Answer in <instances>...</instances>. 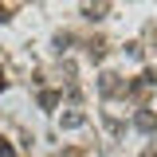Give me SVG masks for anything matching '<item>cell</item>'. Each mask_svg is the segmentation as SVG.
<instances>
[{
    "instance_id": "cell-1",
    "label": "cell",
    "mask_w": 157,
    "mask_h": 157,
    "mask_svg": "<svg viewBox=\"0 0 157 157\" xmlns=\"http://www.w3.org/2000/svg\"><path fill=\"white\" fill-rule=\"evenodd\" d=\"M98 90H102L106 98H110V94H126V82H122V78L114 75V71H106V75L98 78Z\"/></svg>"
},
{
    "instance_id": "cell-2",
    "label": "cell",
    "mask_w": 157,
    "mask_h": 157,
    "mask_svg": "<svg viewBox=\"0 0 157 157\" xmlns=\"http://www.w3.org/2000/svg\"><path fill=\"white\" fill-rule=\"evenodd\" d=\"M59 122H63V130H78V126H86V114L82 110H67Z\"/></svg>"
},
{
    "instance_id": "cell-3",
    "label": "cell",
    "mask_w": 157,
    "mask_h": 157,
    "mask_svg": "<svg viewBox=\"0 0 157 157\" xmlns=\"http://www.w3.org/2000/svg\"><path fill=\"white\" fill-rule=\"evenodd\" d=\"M134 126H137V130H145V134H149V130H157V118L149 114V110H137V114H134Z\"/></svg>"
},
{
    "instance_id": "cell-4",
    "label": "cell",
    "mask_w": 157,
    "mask_h": 157,
    "mask_svg": "<svg viewBox=\"0 0 157 157\" xmlns=\"http://www.w3.org/2000/svg\"><path fill=\"white\" fill-rule=\"evenodd\" d=\"M39 106H43V110H55V106H59V94H55V90H43V94H39Z\"/></svg>"
},
{
    "instance_id": "cell-5",
    "label": "cell",
    "mask_w": 157,
    "mask_h": 157,
    "mask_svg": "<svg viewBox=\"0 0 157 157\" xmlns=\"http://www.w3.org/2000/svg\"><path fill=\"white\" fill-rule=\"evenodd\" d=\"M4 20H8V8H4V4H0V24H4Z\"/></svg>"
},
{
    "instance_id": "cell-6",
    "label": "cell",
    "mask_w": 157,
    "mask_h": 157,
    "mask_svg": "<svg viewBox=\"0 0 157 157\" xmlns=\"http://www.w3.org/2000/svg\"><path fill=\"white\" fill-rule=\"evenodd\" d=\"M141 157H157V149H145V153H141Z\"/></svg>"
},
{
    "instance_id": "cell-7",
    "label": "cell",
    "mask_w": 157,
    "mask_h": 157,
    "mask_svg": "<svg viewBox=\"0 0 157 157\" xmlns=\"http://www.w3.org/2000/svg\"><path fill=\"white\" fill-rule=\"evenodd\" d=\"M0 90H4V71H0Z\"/></svg>"
}]
</instances>
